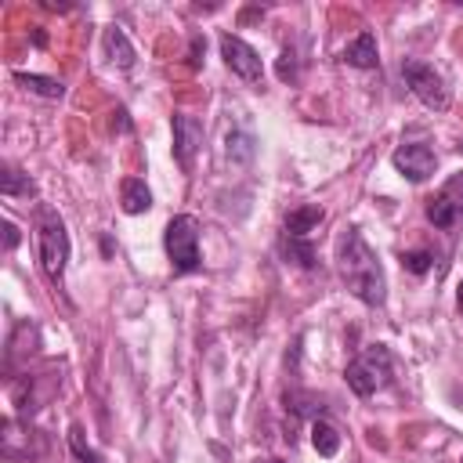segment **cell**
<instances>
[{"label": "cell", "instance_id": "6da1fadb", "mask_svg": "<svg viewBox=\"0 0 463 463\" xmlns=\"http://www.w3.org/2000/svg\"><path fill=\"white\" fill-rule=\"evenodd\" d=\"M336 268H340V279L344 286L369 307H380L387 300V279H383V268L376 260V253L369 250V242L362 239L358 228H347L336 242Z\"/></svg>", "mask_w": 463, "mask_h": 463}, {"label": "cell", "instance_id": "7a4b0ae2", "mask_svg": "<svg viewBox=\"0 0 463 463\" xmlns=\"http://www.w3.org/2000/svg\"><path fill=\"white\" fill-rule=\"evenodd\" d=\"M36 239H40V264H43L47 279L61 282L65 264H69V232H65L61 217L47 206H40V213H36Z\"/></svg>", "mask_w": 463, "mask_h": 463}, {"label": "cell", "instance_id": "3957f363", "mask_svg": "<svg viewBox=\"0 0 463 463\" xmlns=\"http://www.w3.org/2000/svg\"><path fill=\"white\" fill-rule=\"evenodd\" d=\"M391 373H394L391 351H387L383 344H373V347H365V351L347 365L344 380H347V387H351L358 398H369V394H376V391H383V387L391 383Z\"/></svg>", "mask_w": 463, "mask_h": 463}, {"label": "cell", "instance_id": "277c9868", "mask_svg": "<svg viewBox=\"0 0 463 463\" xmlns=\"http://www.w3.org/2000/svg\"><path fill=\"white\" fill-rule=\"evenodd\" d=\"M163 246H166V257H170L174 271H195L199 268V221L192 213L170 217Z\"/></svg>", "mask_w": 463, "mask_h": 463}, {"label": "cell", "instance_id": "5b68a950", "mask_svg": "<svg viewBox=\"0 0 463 463\" xmlns=\"http://www.w3.org/2000/svg\"><path fill=\"white\" fill-rule=\"evenodd\" d=\"M402 76H405L409 90H412L430 112H445V109H449V87H445V80H441V72H438L434 65L409 58V61H402Z\"/></svg>", "mask_w": 463, "mask_h": 463}, {"label": "cell", "instance_id": "8992f818", "mask_svg": "<svg viewBox=\"0 0 463 463\" xmlns=\"http://www.w3.org/2000/svg\"><path fill=\"white\" fill-rule=\"evenodd\" d=\"M221 58H224V65H228L239 80L260 87V80H264V65H260V54H257L246 40H239L235 33H224V36H221Z\"/></svg>", "mask_w": 463, "mask_h": 463}, {"label": "cell", "instance_id": "52a82bcc", "mask_svg": "<svg viewBox=\"0 0 463 463\" xmlns=\"http://www.w3.org/2000/svg\"><path fill=\"white\" fill-rule=\"evenodd\" d=\"M459 217H463V170L452 174V177L438 188V195L427 199V221H430L434 228H452Z\"/></svg>", "mask_w": 463, "mask_h": 463}, {"label": "cell", "instance_id": "ba28073f", "mask_svg": "<svg viewBox=\"0 0 463 463\" xmlns=\"http://www.w3.org/2000/svg\"><path fill=\"white\" fill-rule=\"evenodd\" d=\"M174 159H177V166L184 170V174H192V166H195V152L203 148V123L195 119V116H188V112H174Z\"/></svg>", "mask_w": 463, "mask_h": 463}, {"label": "cell", "instance_id": "9c48e42d", "mask_svg": "<svg viewBox=\"0 0 463 463\" xmlns=\"http://www.w3.org/2000/svg\"><path fill=\"white\" fill-rule=\"evenodd\" d=\"M391 163H394V170H398L402 177H409V181H427V177L434 174V166H438V156H434V148L423 145V141H405V145L394 148Z\"/></svg>", "mask_w": 463, "mask_h": 463}, {"label": "cell", "instance_id": "30bf717a", "mask_svg": "<svg viewBox=\"0 0 463 463\" xmlns=\"http://www.w3.org/2000/svg\"><path fill=\"white\" fill-rule=\"evenodd\" d=\"M318 221H322V206H315V203L289 210V213H286V224H282V228H286V239L307 242V235L318 228Z\"/></svg>", "mask_w": 463, "mask_h": 463}, {"label": "cell", "instance_id": "8fae6325", "mask_svg": "<svg viewBox=\"0 0 463 463\" xmlns=\"http://www.w3.org/2000/svg\"><path fill=\"white\" fill-rule=\"evenodd\" d=\"M347 65H354V69H376V61H380V51H376V36L373 33H358L347 47H344V54H340Z\"/></svg>", "mask_w": 463, "mask_h": 463}, {"label": "cell", "instance_id": "7c38bea8", "mask_svg": "<svg viewBox=\"0 0 463 463\" xmlns=\"http://www.w3.org/2000/svg\"><path fill=\"white\" fill-rule=\"evenodd\" d=\"M119 199H123V213H145L152 206V192L141 177H127L119 184Z\"/></svg>", "mask_w": 463, "mask_h": 463}, {"label": "cell", "instance_id": "4fadbf2b", "mask_svg": "<svg viewBox=\"0 0 463 463\" xmlns=\"http://www.w3.org/2000/svg\"><path fill=\"white\" fill-rule=\"evenodd\" d=\"M105 51H109V61L112 65H119V69H130L134 65V47H130V40H127V33L119 25L105 29Z\"/></svg>", "mask_w": 463, "mask_h": 463}, {"label": "cell", "instance_id": "5bb4252c", "mask_svg": "<svg viewBox=\"0 0 463 463\" xmlns=\"http://www.w3.org/2000/svg\"><path fill=\"white\" fill-rule=\"evenodd\" d=\"M311 445H315V452L318 456H336L340 452V434H336V427H329L326 420H315L311 423Z\"/></svg>", "mask_w": 463, "mask_h": 463}, {"label": "cell", "instance_id": "9a60e30c", "mask_svg": "<svg viewBox=\"0 0 463 463\" xmlns=\"http://www.w3.org/2000/svg\"><path fill=\"white\" fill-rule=\"evenodd\" d=\"M14 80H18L25 90L40 94V98H61V94H65V87H61L58 80H51V76H36V72H14Z\"/></svg>", "mask_w": 463, "mask_h": 463}, {"label": "cell", "instance_id": "2e32d148", "mask_svg": "<svg viewBox=\"0 0 463 463\" xmlns=\"http://www.w3.org/2000/svg\"><path fill=\"white\" fill-rule=\"evenodd\" d=\"M0 192L11 199V195H33L36 188H33V181H29L18 166H4V174H0Z\"/></svg>", "mask_w": 463, "mask_h": 463}, {"label": "cell", "instance_id": "e0dca14e", "mask_svg": "<svg viewBox=\"0 0 463 463\" xmlns=\"http://www.w3.org/2000/svg\"><path fill=\"white\" fill-rule=\"evenodd\" d=\"M228 156H235V159L246 163V159L253 156V141H250L246 134H232V137H228Z\"/></svg>", "mask_w": 463, "mask_h": 463}, {"label": "cell", "instance_id": "ac0fdd59", "mask_svg": "<svg viewBox=\"0 0 463 463\" xmlns=\"http://www.w3.org/2000/svg\"><path fill=\"white\" fill-rule=\"evenodd\" d=\"M402 260H405V268H409V271H416V275H423V271L430 268V253H427V250H416V253H405Z\"/></svg>", "mask_w": 463, "mask_h": 463}, {"label": "cell", "instance_id": "d6986e66", "mask_svg": "<svg viewBox=\"0 0 463 463\" xmlns=\"http://www.w3.org/2000/svg\"><path fill=\"white\" fill-rule=\"evenodd\" d=\"M69 441H72V449H76V456H80L83 463H98V456L83 445V430H80V427H72V430H69Z\"/></svg>", "mask_w": 463, "mask_h": 463}, {"label": "cell", "instance_id": "ffe728a7", "mask_svg": "<svg viewBox=\"0 0 463 463\" xmlns=\"http://www.w3.org/2000/svg\"><path fill=\"white\" fill-rule=\"evenodd\" d=\"M4 246H7V250H14V246H18V228H14L11 221H4Z\"/></svg>", "mask_w": 463, "mask_h": 463}, {"label": "cell", "instance_id": "44dd1931", "mask_svg": "<svg viewBox=\"0 0 463 463\" xmlns=\"http://www.w3.org/2000/svg\"><path fill=\"white\" fill-rule=\"evenodd\" d=\"M459 311H463V282H459Z\"/></svg>", "mask_w": 463, "mask_h": 463}, {"label": "cell", "instance_id": "7402d4cb", "mask_svg": "<svg viewBox=\"0 0 463 463\" xmlns=\"http://www.w3.org/2000/svg\"><path fill=\"white\" fill-rule=\"evenodd\" d=\"M459 463H463V459H459Z\"/></svg>", "mask_w": 463, "mask_h": 463}]
</instances>
